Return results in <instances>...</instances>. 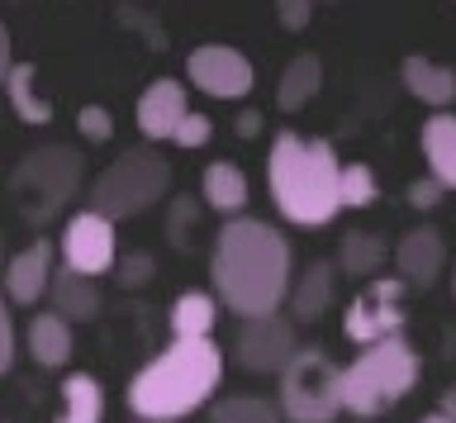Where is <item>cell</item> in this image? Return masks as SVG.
Returning <instances> with one entry per match:
<instances>
[{
	"label": "cell",
	"instance_id": "33",
	"mask_svg": "<svg viewBox=\"0 0 456 423\" xmlns=\"http://www.w3.org/2000/svg\"><path fill=\"white\" fill-rule=\"evenodd\" d=\"M276 20H281V29L299 34V29H309V24H314V5H309V0H281Z\"/></svg>",
	"mask_w": 456,
	"mask_h": 423
},
{
	"label": "cell",
	"instance_id": "14",
	"mask_svg": "<svg viewBox=\"0 0 456 423\" xmlns=\"http://www.w3.org/2000/svg\"><path fill=\"white\" fill-rule=\"evenodd\" d=\"M185 115H191V95H185V86L176 77H157L134 105L138 134L148 138V143H171V134H176V124Z\"/></svg>",
	"mask_w": 456,
	"mask_h": 423
},
{
	"label": "cell",
	"instance_id": "35",
	"mask_svg": "<svg viewBox=\"0 0 456 423\" xmlns=\"http://www.w3.org/2000/svg\"><path fill=\"white\" fill-rule=\"evenodd\" d=\"M10 67H14V38H10V24L0 20V86H5Z\"/></svg>",
	"mask_w": 456,
	"mask_h": 423
},
{
	"label": "cell",
	"instance_id": "32",
	"mask_svg": "<svg viewBox=\"0 0 456 423\" xmlns=\"http://www.w3.org/2000/svg\"><path fill=\"white\" fill-rule=\"evenodd\" d=\"M14 357H20V329H14V314H10L5 295H0V376H10Z\"/></svg>",
	"mask_w": 456,
	"mask_h": 423
},
{
	"label": "cell",
	"instance_id": "27",
	"mask_svg": "<svg viewBox=\"0 0 456 423\" xmlns=\"http://www.w3.org/2000/svg\"><path fill=\"white\" fill-rule=\"evenodd\" d=\"M376 195H380V181H376V172H370L366 162L342 167V176H338V205L342 209H370Z\"/></svg>",
	"mask_w": 456,
	"mask_h": 423
},
{
	"label": "cell",
	"instance_id": "22",
	"mask_svg": "<svg viewBox=\"0 0 456 423\" xmlns=\"http://www.w3.org/2000/svg\"><path fill=\"white\" fill-rule=\"evenodd\" d=\"M53 423H105V386L91 371H71L57 386V419Z\"/></svg>",
	"mask_w": 456,
	"mask_h": 423
},
{
	"label": "cell",
	"instance_id": "30",
	"mask_svg": "<svg viewBox=\"0 0 456 423\" xmlns=\"http://www.w3.org/2000/svg\"><path fill=\"white\" fill-rule=\"evenodd\" d=\"M77 134L86 138V143H110L114 138V115L105 105H81L77 110Z\"/></svg>",
	"mask_w": 456,
	"mask_h": 423
},
{
	"label": "cell",
	"instance_id": "2",
	"mask_svg": "<svg viewBox=\"0 0 456 423\" xmlns=\"http://www.w3.org/2000/svg\"><path fill=\"white\" fill-rule=\"evenodd\" d=\"M219 386H224V347L214 338L171 343L134 371V380H128V409L142 423H181L195 409L219 400Z\"/></svg>",
	"mask_w": 456,
	"mask_h": 423
},
{
	"label": "cell",
	"instance_id": "21",
	"mask_svg": "<svg viewBox=\"0 0 456 423\" xmlns=\"http://www.w3.org/2000/svg\"><path fill=\"white\" fill-rule=\"evenodd\" d=\"M171 343H200V338H214V323H219V300L209 290H181L171 300Z\"/></svg>",
	"mask_w": 456,
	"mask_h": 423
},
{
	"label": "cell",
	"instance_id": "23",
	"mask_svg": "<svg viewBox=\"0 0 456 423\" xmlns=\"http://www.w3.org/2000/svg\"><path fill=\"white\" fill-rule=\"evenodd\" d=\"M5 101L14 110L20 124H53V101L38 91V67L34 62H14L10 77H5Z\"/></svg>",
	"mask_w": 456,
	"mask_h": 423
},
{
	"label": "cell",
	"instance_id": "25",
	"mask_svg": "<svg viewBox=\"0 0 456 423\" xmlns=\"http://www.w3.org/2000/svg\"><path fill=\"white\" fill-rule=\"evenodd\" d=\"M323 86V62L314 58V53H295L290 62H285L281 72V86H276V105L285 115H295V110H305L314 95Z\"/></svg>",
	"mask_w": 456,
	"mask_h": 423
},
{
	"label": "cell",
	"instance_id": "41",
	"mask_svg": "<svg viewBox=\"0 0 456 423\" xmlns=\"http://www.w3.org/2000/svg\"><path fill=\"white\" fill-rule=\"evenodd\" d=\"M356 423H362V419H356Z\"/></svg>",
	"mask_w": 456,
	"mask_h": 423
},
{
	"label": "cell",
	"instance_id": "1",
	"mask_svg": "<svg viewBox=\"0 0 456 423\" xmlns=\"http://www.w3.org/2000/svg\"><path fill=\"white\" fill-rule=\"evenodd\" d=\"M209 281L219 309H233L238 319L281 314L295 281V252L276 224L252 215L224 219L209 248Z\"/></svg>",
	"mask_w": 456,
	"mask_h": 423
},
{
	"label": "cell",
	"instance_id": "17",
	"mask_svg": "<svg viewBox=\"0 0 456 423\" xmlns=\"http://www.w3.org/2000/svg\"><path fill=\"white\" fill-rule=\"evenodd\" d=\"M399 81H404V91L413 101H423L428 110H437V115L456 101V67L433 62V58H423V53H409V58L399 62Z\"/></svg>",
	"mask_w": 456,
	"mask_h": 423
},
{
	"label": "cell",
	"instance_id": "39",
	"mask_svg": "<svg viewBox=\"0 0 456 423\" xmlns=\"http://www.w3.org/2000/svg\"><path fill=\"white\" fill-rule=\"evenodd\" d=\"M0 262H5V233H0Z\"/></svg>",
	"mask_w": 456,
	"mask_h": 423
},
{
	"label": "cell",
	"instance_id": "19",
	"mask_svg": "<svg viewBox=\"0 0 456 423\" xmlns=\"http://www.w3.org/2000/svg\"><path fill=\"white\" fill-rule=\"evenodd\" d=\"M24 352H28L34 366H43V371H62V366L71 362V352H77V343H71V323H62L57 314H48V309H38V314L28 319V329H24Z\"/></svg>",
	"mask_w": 456,
	"mask_h": 423
},
{
	"label": "cell",
	"instance_id": "9",
	"mask_svg": "<svg viewBox=\"0 0 456 423\" xmlns=\"http://www.w3.org/2000/svg\"><path fill=\"white\" fill-rule=\"evenodd\" d=\"M185 81L209 101H248L256 86V67L233 44H200L185 58Z\"/></svg>",
	"mask_w": 456,
	"mask_h": 423
},
{
	"label": "cell",
	"instance_id": "36",
	"mask_svg": "<svg viewBox=\"0 0 456 423\" xmlns=\"http://www.w3.org/2000/svg\"><path fill=\"white\" fill-rule=\"evenodd\" d=\"M233 134L238 138H256V134H262V110H242L238 124H233Z\"/></svg>",
	"mask_w": 456,
	"mask_h": 423
},
{
	"label": "cell",
	"instance_id": "6",
	"mask_svg": "<svg viewBox=\"0 0 456 423\" xmlns=\"http://www.w3.org/2000/svg\"><path fill=\"white\" fill-rule=\"evenodd\" d=\"M86 158L67 143H43L28 148L10 172V195L20 205V215L28 229H43L48 219H57L71 205V195L81 191Z\"/></svg>",
	"mask_w": 456,
	"mask_h": 423
},
{
	"label": "cell",
	"instance_id": "20",
	"mask_svg": "<svg viewBox=\"0 0 456 423\" xmlns=\"http://www.w3.org/2000/svg\"><path fill=\"white\" fill-rule=\"evenodd\" d=\"M419 148L428 158V176H433L442 191H456V115H452V110L423 119Z\"/></svg>",
	"mask_w": 456,
	"mask_h": 423
},
{
	"label": "cell",
	"instance_id": "15",
	"mask_svg": "<svg viewBox=\"0 0 456 423\" xmlns=\"http://www.w3.org/2000/svg\"><path fill=\"white\" fill-rule=\"evenodd\" d=\"M338 300V272H333V262H309L305 272H299L290 281V295H285V309H290V319L295 329L299 323H319L328 309H333Z\"/></svg>",
	"mask_w": 456,
	"mask_h": 423
},
{
	"label": "cell",
	"instance_id": "34",
	"mask_svg": "<svg viewBox=\"0 0 456 423\" xmlns=\"http://www.w3.org/2000/svg\"><path fill=\"white\" fill-rule=\"evenodd\" d=\"M442 195H447V191H442L433 176L409 181V205H413V209H433V205H442Z\"/></svg>",
	"mask_w": 456,
	"mask_h": 423
},
{
	"label": "cell",
	"instance_id": "4",
	"mask_svg": "<svg viewBox=\"0 0 456 423\" xmlns=\"http://www.w3.org/2000/svg\"><path fill=\"white\" fill-rule=\"evenodd\" d=\"M413 386H419V352L404 333L385 338L376 347H362L342 366V409L370 423L390 414L395 404H404Z\"/></svg>",
	"mask_w": 456,
	"mask_h": 423
},
{
	"label": "cell",
	"instance_id": "11",
	"mask_svg": "<svg viewBox=\"0 0 456 423\" xmlns=\"http://www.w3.org/2000/svg\"><path fill=\"white\" fill-rule=\"evenodd\" d=\"M299 352V333L285 314L266 319H242L233 338V362L252 376H281Z\"/></svg>",
	"mask_w": 456,
	"mask_h": 423
},
{
	"label": "cell",
	"instance_id": "3",
	"mask_svg": "<svg viewBox=\"0 0 456 423\" xmlns=\"http://www.w3.org/2000/svg\"><path fill=\"white\" fill-rule=\"evenodd\" d=\"M338 176L342 162L328 138L319 134H295L281 129L271 138V158H266V186L276 200L281 219L299 224V229H323L338 215Z\"/></svg>",
	"mask_w": 456,
	"mask_h": 423
},
{
	"label": "cell",
	"instance_id": "10",
	"mask_svg": "<svg viewBox=\"0 0 456 423\" xmlns=\"http://www.w3.org/2000/svg\"><path fill=\"white\" fill-rule=\"evenodd\" d=\"M57 257H62L67 272H77L86 281L114 272V262H119V238H114V224L100 219L95 209H77V215L62 224Z\"/></svg>",
	"mask_w": 456,
	"mask_h": 423
},
{
	"label": "cell",
	"instance_id": "7",
	"mask_svg": "<svg viewBox=\"0 0 456 423\" xmlns=\"http://www.w3.org/2000/svg\"><path fill=\"white\" fill-rule=\"evenodd\" d=\"M276 409L285 423H338L342 414V366L323 347H299L276 376Z\"/></svg>",
	"mask_w": 456,
	"mask_h": 423
},
{
	"label": "cell",
	"instance_id": "37",
	"mask_svg": "<svg viewBox=\"0 0 456 423\" xmlns=\"http://www.w3.org/2000/svg\"><path fill=\"white\" fill-rule=\"evenodd\" d=\"M437 414L447 419V423H456V386H452L447 395H442V409H437Z\"/></svg>",
	"mask_w": 456,
	"mask_h": 423
},
{
	"label": "cell",
	"instance_id": "18",
	"mask_svg": "<svg viewBox=\"0 0 456 423\" xmlns=\"http://www.w3.org/2000/svg\"><path fill=\"white\" fill-rule=\"evenodd\" d=\"M248 200H252V186H248V172L238 162L219 158L205 167V176H200V205H209L224 219H238L248 209Z\"/></svg>",
	"mask_w": 456,
	"mask_h": 423
},
{
	"label": "cell",
	"instance_id": "40",
	"mask_svg": "<svg viewBox=\"0 0 456 423\" xmlns=\"http://www.w3.org/2000/svg\"><path fill=\"white\" fill-rule=\"evenodd\" d=\"M452 295H456V272H452Z\"/></svg>",
	"mask_w": 456,
	"mask_h": 423
},
{
	"label": "cell",
	"instance_id": "28",
	"mask_svg": "<svg viewBox=\"0 0 456 423\" xmlns=\"http://www.w3.org/2000/svg\"><path fill=\"white\" fill-rule=\"evenodd\" d=\"M200 233V200L195 195H171L167 200V243L176 252H191Z\"/></svg>",
	"mask_w": 456,
	"mask_h": 423
},
{
	"label": "cell",
	"instance_id": "8",
	"mask_svg": "<svg viewBox=\"0 0 456 423\" xmlns=\"http://www.w3.org/2000/svg\"><path fill=\"white\" fill-rule=\"evenodd\" d=\"M404 323H409L404 286H399L395 276H376L352 295L347 314H342V333H347L356 347H376V343H385V338L404 333Z\"/></svg>",
	"mask_w": 456,
	"mask_h": 423
},
{
	"label": "cell",
	"instance_id": "24",
	"mask_svg": "<svg viewBox=\"0 0 456 423\" xmlns=\"http://www.w3.org/2000/svg\"><path fill=\"white\" fill-rule=\"evenodd\" d=\"M385 238L376 229H347L338 243V257H333V272H347L356 281H376V272L385 266Z\"/></svg>",
	"mask_w": 456,
	"mask_h": 423
},
{
	"label": "cell",
	"instance_id": "16",
	"mask_svg": "<svg viewBox=\"0 0 456 423\" xmlns=\"http://www.w3.org/2000/svg\"><path fill=\"white\" fill-rule=\"evenodd\" d=\"M100 309H105V295H100L95 281H86L77 272H67V266H57L53 281H48V314H57L62 323H95Z\"/></svg>",
	"mask_w": 456,
	"mask_h": 423
},
{
	"label": "cell",
	"instance_id": "31",
	"mask_svg": "<svg viewBox=\"0 0 456 423\" xmlns=\"http://www.w3.org/2000/svg\"><path fill=\"white\" fill-rule=\"evenodd\" d=\"M214 138V119L209 115H200V110H191L181 124H176V134H171V143L185 148V152H195V148H205Z\"/></svg>",
	"mask_w": 456,
	"mask_h": 423
},
{
	"label": "cell",
	"instance_id": "13",
	"mask_svg": "<svg viewBox=\"0 0 456 423\" xmlns=\"http://www.w3.org/2000/svg\"><path fill=\"white\" fill-rule=\"evenodd\" d=\"M442 266H447V243H442L437 229H428V224H419V229H409L404 238L395 243V281L404 290H428L437 286Z\"/></svg>",
	"mask_w": 456,
	"mask_h": 423
},
{
	"label": "cell",
	"instance_id": "5",
	"mask_svg": "<svg viewBox=\"0 0 456 423\" xmlns=\"http://www.w3.org/2000/svg\"><path fill=\"white\" fill-rule=\"evenodd\" d=\"M171 200V162L157 148H124L105 172L91 181L86 209H95L100 219L119 224V219H138L152 205Z\"/></svg>",
	"mask_w": 456,
	"mask_h": 423
},
{
	"label": "cell",
	"instance_id": "26",
	"mask_svg": "<svg viewBox=\"0 0 456 423\" xmlns=\"http://www.w3.org/2000/svg\"><path fill=\"white\" fill-rule=\"evenodd\" d=\"M209 423H285L266 395H219L209 404Z\"/></svg>",
	"mask_w": 456,
	"mask_h": 423
},
{
	"label": "cell",
	"instance_id": "29",
	"mask_svg": "<svg viewBox=\"0 0 456 423\" xmlns=\"http://www.w3.org/2000/svg\"><path fill=\"white\" fill-rule=\"evenodd\" d=\"M110 276L119 281V290H142L157 276V257L152 252H119V262H114Z\"/></svg>",
	"mask_w": 456,
	"mask_h": 423
},
{
	"label": "cell",
	"instance_id": "38",
	"mask_svg": "<svg viewBox=\"0 0 456 423\" xmlns=\"http://www.w3.org/2000/svg\"><path fill=\"white\" fill-rule=\"evenodd\" d=\"M419 423H447V419H442V414H423Z\"/></svg>",
	"mask_w": 456,
	"mask_h": 423
},
{
	"label": "cell",
	"instance_id": "12",
	"mask_svg": "<svg viewBox=\"0 0 456 423\" xmlns=\"http://www.w3.org/2000/svg\"><path fill=\"white\" fill-rule=\"evenodd\" d=\"M57 272V248L48 238H34L20 252L5 257V281H0V295L5 305H38L48 295V281Z\"/></svg>",
	"mask_w": 456,
	"mask_h": 423
}]
</instances>
